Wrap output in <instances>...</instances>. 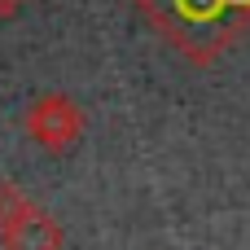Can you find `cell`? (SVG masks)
Instances as JSON below:
<instances>
[{"label":"cell","mask_w":250,"mask_h":250,"mask_svg":"<svg viewBox=\"0 0 250 250\" xmlns=\"http://www.w3.org/2000/svg\"><path fill=\"white\" fill-rule=\"evenodd\" d=\"M22 9H26V0H0V18H13Z\"/></svg>","instance_id":"5"},{"label":"cell","mask_w":250,"mask_h":250,"mask_svg":"<svg viewBox=\"0 0 250 250\" xmlns=\"http://www.w3.org/2000/svg\"><path fill=\"white\" fill-rule=\"evenodd\" d=\"M136 9L189 62H211L250 26V0H136Z\"/></svg>","instance_id":"1"},{"label":"cell","mask_w":250,"mask_h":250,"mask_svg":"<svg viewBox=\"0 0 250 250\" xmlns=\"http://www.w3.org/2000/svg\"><path fill=\"white\" fill-rule=\"evenodd\" d=\"M26 136L40 145V149H48V154H66V149H75L79 145V136H83V110L66 97V92H44V97H35L31 105H26Z\"/></svg>","instance_id":"2"},{"label":"cell","mask_w":250,"mask_h":250,"mask_svg":"<svg viewBox=\"0 0 250 250\" xmlns=\"http://www.w3.org/2000/svg\"><path fill=\"white\" fill-rule=\"evenodd\" d=\"M62 224L48 215V211H40L35 202L31 207H22L4 229H0V246L4 250H62Z\"/></svg>","instance_id":"3"},{"label":"cell","mask_w":250,"mask_h":250,"mask_svg":"<svg viewBox=\"0 0 250 250\" xmlns=\"http://www.w3.org/2000/svg\"><path fill=\"white\" fill-rule=\"evenodd\" d=\"M22 207H31V198L18 189V185H9V180H0V229L22 211Z\"/></svg>","instance_id":"4"}]
</instances>
